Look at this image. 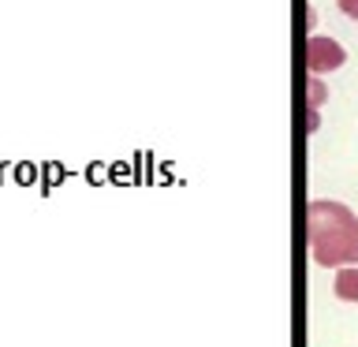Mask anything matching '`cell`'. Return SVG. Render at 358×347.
<instances>
[{"instance_id": "cell-1", "label": "cell", "mask_w": 358, "mask_h": 347, "mask_svg": "<svg viewBox=\"0 0 358 347\" xmlns=\"http://www.w3.org/2000/svg\"><path fill=\"white\" fill-rule=\"evenodd\" d=\"M306 239L310 257L324 269L358 265V217L343 201L313 198L306 206Z\"/></svg>"}, {"instance_id": "cell-2", "label": "cell", "mask_w": 358, "mask_h": 347, "mask_svg": "<svg viewBox=\"0 0 358 347\" xmlns=\"http://www.w3.org/2000/svg\"><path fill=\"white\" fill-rule=\"evenodd\" d=\"M343 64H347V49L336 38H324V34H310L306 38V67L313 75L336 71Z\"/></svg>"}, {"instance_id": "cell-3", "label": "cell", "mask_w": 358, "mask_h": 347, "mask_svg": "<svg viewBox=\"0 0 358 347\" xmlns=\"http://www.w3.org/2000/svg\"><path fill=\"white\" fill-rule=\"evenodd\" d=\"M332 295L340 302H358V265H340V269H336Z\"/></svg>"}, {"instance_id": "cell-4", "label": "cell", "mask_w": 358, "mask_h": 347, "mask_svg": "<svg viewBox=\"0 0 358 347\" xmlns=\"http://www.w3.org/2000/svg\"><path fill=\"white\" fill-rule=\"evenodd\" d=\"M324 101V86L317 83V78H310V127H317V108Z\"/></svg>"}, {"instance_id": "cell-5", "label": "cell", "mask_w": 358, "mask_h": 347, "mask_svg": "<svg viewBox=\"0 0 358 347\" xmlns=\"http://www.w3.org/2000/svg\"><path fill=\"white\" fill-rule=\"evenodd\" d=\"M336 4H340V11H343L351 22H358V0H336Z\"/></svg>"}]
</instances>
